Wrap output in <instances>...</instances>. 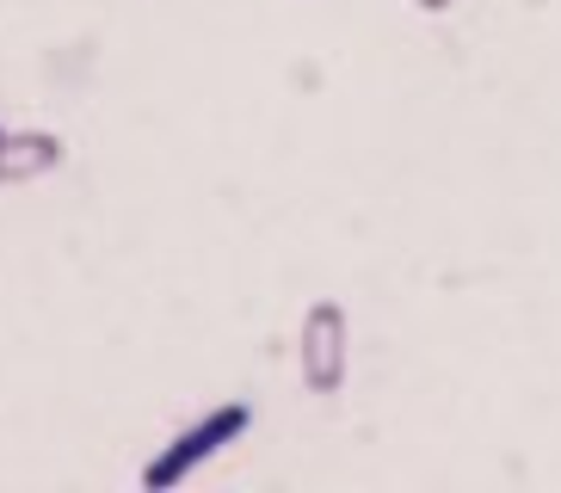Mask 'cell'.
<instances>
[{
	"label": "cell",
	"instance_id": "2",
	"mask_svg": "<svg viewBox=\"0 0 561 493\" xmlns=\"http://www.w3.org/2000/svg\"><path fill=\"white\" fill-rule=\"evenodd\" d=\"M346 309L340 302H309L302 314V333H297V370H302V389L309 394H340L346 389Z\"/></svg>",
	"mask_w": 561,
	"mask_h": 493
},
{
	"label": "cell",
	"instance_id": "1",
	"mask_svg": "<svg viewBox=\"0 0 561 493\" xmlns=\"http://www.w3.org/2000/svg\"><path fill=\"white\" fill-rule=\"evenodd\" d=\"M248 420H253V413L241 408V401H234V408L204 413L198 426H185L180 438H173V444L161 450V457H154L149 469H142V488H180V481L192 475L198 462H210L216 450H229V444L241 438V432H248Z\"/></svg>",
	"mask_w": 561,
	"mask_h": 493
},
{
	"label": "cell",
	"instance_id": "4",
	"mask_svg": "<svg viewBox=\"0 0 561 493\" xmlns=\"http://www.w3.org/2000/svg\"><path fill=\"white\" fill-rule=\"evenodd\" d=\"M413 7H420V13H450L457 0H413Z\"/></svg>",
	"mask_w": 561,
	"mask_h": 493
},
{
	"label": "cell",
	"instance_id": "3",
	"mask_svg": "<svg viewBox=\"0 0 561 493\" xmlns=\"http://www.w3.org/2000/svg\"><path fill=\"white\" fill-rule=\"evenodd\" d=\"M62 167V142L50 130H0V185H32Z\"/></svg>",
	"mask_w": 561,
	"mask_h": 493
}]
</instances>
